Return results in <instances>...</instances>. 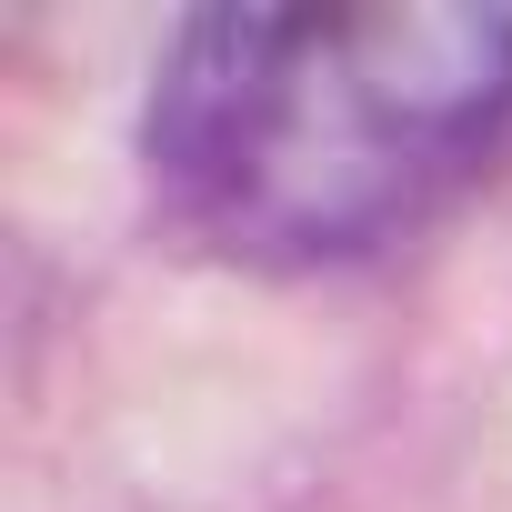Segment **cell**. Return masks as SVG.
<instances>
[{
  "label": "cell",
  "mask_w": 512,
  "mask_h": 512,
  "mask_svg": "<svg viewBox=\"0 0 512 512\" xmlns=\"http://www.w3.org/2000/svg\"><path fill=\"white\" fill-rule=\"evenodd\" d=\"M512 141V11H201L141 111L151 191L251 272H342L442 221Z\"/></svg>",
  "instance_id": "cell-1"
}]
</instances>
